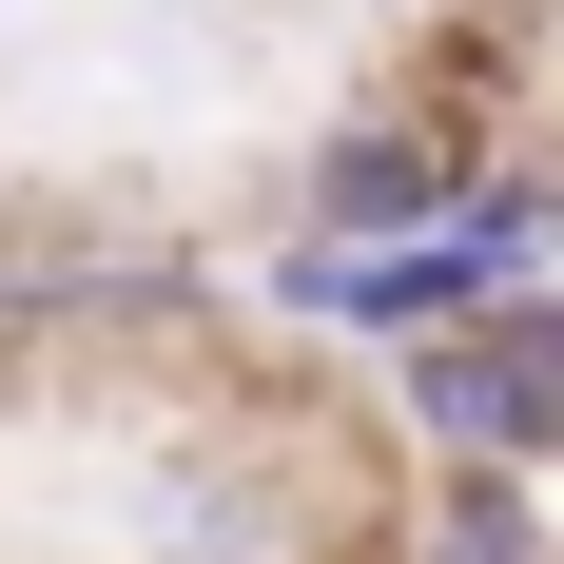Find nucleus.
Masks as SVG:
<instances>
[{
    "label": "nucleus",
    "mask_w": 564,
    "mask_h": 564,
    "mask_svg": "<svg viewBox=\"0 0 564 564\" xmlns=\"http://www.w3.org/2000/svg\"><path fill=\"white\" fill-rule=\"evenodd\" d=\"M467 175L487 156H467L448 117H332V137H312V234H429Z\"/></svg>",
    "instance_id": "3"
},
{
    "label": "nucleus",
    "mask_w": 564,
    "mask_h": 564,
    "mask_svg": "<svg viewBox=\"0 0 564 564\" xmlns=\"http://www.w3.org/2000/svg\"><path fill=\"white\" fill-rule=\"evenodd\" d=\"M409 429L448 467H545L564 448V312L545 292H467L448 332H409Z\"/></svg>",
    "instance_id": "1"
},
{
    "label": "nucleus",
    "mask_w": 564,
    "mask_h": 564,
    "mask_svg": "<svg viewBox=\"0 0 564 564\" xmlns=\"http://www.w3.org/2000/svg\"><path fill=\"white\" fill-rule=\"evenodd\" d=\"M429 564H545V487H525V467H448Z\"/></svg>",
    "instance_id": "4"
},
{
    "label": "nucleus",
    "mask_w": 564,
    "mask_h": 564,
    "mask_svg": "<svg viewBox=\"0 0 564 564\" xmlns=\"http://www.w3.org/2000/svg\"><path fill=\"white\" fill-rule=\"evenodd\" d=\"M273 292L312 312V332H390V350H409V332L467 312V253H448V215H429V234H292Z\"/></svg>",
    "instance_id": "2"
}]
</instances>
